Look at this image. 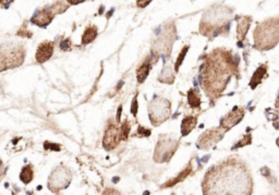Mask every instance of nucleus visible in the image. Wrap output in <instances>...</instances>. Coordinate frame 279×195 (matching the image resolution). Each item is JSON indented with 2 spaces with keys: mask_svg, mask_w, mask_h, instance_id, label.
Returning a JSON list of instances; mask_svg holds the SVG:
<instances>
[{
  "mask_svg": "<svg viewBox=\"0 0 279 195\" xmlns=\"http://www.w3.org/2000/svg\"><path fill=\"white\" fill-rule=\"evenodd\" d=\"M202 190L203 195H251L253 179L246 163L228 157L207 170Z\"/></svg>",
  "mask_w": 279,
  "mask_h": 195,
  "instance_id": "1",
  "label": "nucleus"
},
{
  "mask_svg": "<svg viewBox=\"0 0 279 195\" xmlns=\"http://www.w3.org/2000/svg\"><path fill=\"white\" fill-rule=\"evenodd\" d=\"M239 73V58L232 51L218 48L205 58L201 85L209 99L216 100L225 91L232 76Z\"/></svg>",
  "mask_w": 279,
  "mask_h": 195,
  "instance_id": "2",
  "label": "nucleus"
},
{
  "mask_svg": "<svg viewBox=\"0 0 279 195\" xmlns=\"http://www.w3.org/2000/svg\"><path fill=\"white\" fill-rule=\"evenodd\" d=\"M232 22V10L226 5L217 4L203 14L200 33L203 36L213 39L218 35L228 34Z\"/></svg>",
  "mask_w": 279,
  "mask_h": 195,
  "instance_id": "3",
  "label": "nucleus"
},
{
  "mask_svg": "<svg viewBox=\"0 0 279 195\" xmlns=\"http://www.w3.org/2000/svg\"><path fill=\"white\" fill-rule=\"evenodd\" d=\"M254 48L267 51L279 43V15L260 23L253 32Z\"/></svg>",
  "mask_w": 279,
  "mask_h": 195,
  "instance_id": "4",
  "label": "nucleus"
},
{
  "mask_svg": "<svg viewBox=\"0 0 279 195\" xmlns=\"http://www.w3.org/2000/svg\"><path fill=\"white\" fill-rule=\"evenodd\" d=\"M25 47L16 41L0 44V72L15 68L24 62Z\"/></svg>",
  "mask_w": 279,
  "mask_h": 195,
  "instance_id": "5",
  "label": "nucleus"
},
{
  "mask_svg": "<svg viewBox=\"0 0 279 195\" xmlns=\"http://www.w3.org/2000/svg\"><path fill=\"white\" fill-rule=\"evenodd\" d=\"M176 40L177 29L174 23L170 21L165 23L152 46V56L155 57V60H158L159 57H169Z\"/></svg>",
  "mask_w": 279,
  "mask_h": 195,
  "instance_id": "6",
  "label": "nucleus"
},
{
  "mask_svg": "<svg viewBox=\"0 0 279 195\" xmlns=\"http://www.w3.org/2000/svg\"><path fill=\"white\" fill-rule=\"evenodd\" d=\"M180 141L170 134H159L154 151V162L157 164L168 163L178 150Z\"/></svg>",
  "mask_w": 279,
  "mask_h": 195,
  "instance_id": "7",
  "label": "nucleus"
},
{
  "mask_svg": "<svg viewBox=\"0 0 279 195\" xmlns=\"http://www.w3.org/2000/svg\"><path fill=\"white\" fill-rule=\"evenodd\" d=\"M148 115L152 125H161L171 116V102L162 97H154L148 104Z\"/></svg>",
  "mask_w": 279,
  "mask_h": 195,
  "instance_id": "8",
  "label": "nucleus"
},
{
  "mask_svg": "<svg viewBox=\"0 0 279 195\" xmlns=\"http://www.w3.org/2000/svg\"><path fill=\"white\" fill-rule=\"evenodd\" d=\"M72 180V171L68 167L60 165L51 171L48 178V189L54 193H58L61 190H65L69 187Z\"/></svg>",
  "mask_w": 279,
  "mask_h": 195,
  "instance_id": "9",
  "label": "nucleus"
},
{
  "mask_svg": "<svg viewBox=\"0 0 279 195\" xmlns=\"http://www.w3.org/2000/svg\"><path fill=\"white\" fill-rule=\"evenodd\" d=\"M225 132V130L219 126L208 129L200 135V138L196 142V146L199 147L200 150L205 151L212 149V147H214L224 138Z\"/></svg>",
  "mask_w": 279,
  "mask_h": 195,
  "instance_id": "10",
  "label": "nucleus"
},
{
  "mask_svg": "<svg viewBox=\"0 0 279 195\" xmlns=\"http://www.w3.org/2000/svg\"><path fill=\"white\" fill-rule=\"evenodd\" d=\"M121 141V131L120 126L117 122L110 120L105 129L103 146L106 151H112L118 146Z\"/></svg>",
  "mask_w": 279,
  "mask_h": 195,
  "instance_id": "11",
  "label": "nucleus"
},
{
  "mask_svg": "<svg viewBox=\"0 0 279 195\" xmlns=\"http://www.w3.org/2000/svg\"><path fill=\"white\" fill-rule=\"evenodd\" d=\"M244 115H246V110L243 108H239V106H235L232 111H230L228 114L222 118L219 127H222L227 132L232 127L237 126L243 120Z\"/></svg>",
  "mask_w": 279,
  "mask_h": 195,
  "instance_id": "12",
  "label": "nucleus"
},
{
  "mask_svg": "<svg viewBox=\"0 0 279 195\" xmlns=\"http://www.w3.org/2000/svg\"><path fill=\"white\" fill-rule=\"evenodd\" d=\"M54 17L55 14L50 10V8L45 7L40 10H37L36 12L34 13L31 19V23L38 27L46 28L52 22V20H54Z\"/></svg>",
  "mask_w": 279,
  "mask_h": 195,
  "instance_id": "13",
  "label": "nucleus"
},
{
  "mask_svg": "<svg viewBox=\"0 0 279 195\" xmlns=\"http://www.w3.org/2000/svg\"><path fill=\"white\" fill-rule=\"evenodd\" d=\"M54 50H55L54 41L46 40L44 43L39 44L36 55H35V59H36L37 63L43 64L45 62H47L52 57V55H54Z\"/></svg>",
  "mask_w": 279,
  "mask_h": 195,
  "instance_id": "14",
  "label": "nucleus"
},
{
  "mask_svg": "<svg viewBox=\"0 0 279 195\" xmlns=\"http://www.w3.org/2000/svg\"><path fill=\"white\" fill-rule=\"evenodd\" d=\"M155 62H157V61L155 60V59H153L152 55H149L142 62V64L140 65L139 68L137 69V79L139 81V84H143L145 79L147 78V76L150 72V69H152L153 65L155 64Z\"/></svg>",
  "mask_w": 279,
  "mask_h": 195,
  "instance_id": "15",
  "label": "nucleus"
},
{
  "mask_svg": "<svg viewBox=\"0 0 279 195\" xmlns=\"http://www.w3.org/2000/svg\"><path fill=\"white\" fill-rule=\"evenodd\" d=\"M252 23V16L243 15L238 17V25H237V37L239 40V47L242 45V43L246 40L247 34L249 32L250 25Z\"/></svg>",
  "mask_w": 279,
  "mask_h": 195,
  "instance_id": "16",
  "label": "nucleus"
},
{
  "mask_svg": "<svg viewBox=\"0 0 279 195\" xmlns=\"http://www.w3.org/2000/svg\"><path fill=\"white\" fill-rule=\"evenodd\" d=\"M265 77H267V65L262 64L254 72L251 81H250V87H251L252 89H255V88L263 82Z\"/></svg>",
  "mask_w": 279,
  "mask_h": 195,
  "instance_id": "17",
  "label": "nucleus"
},
{
  "mask_svg": "<svg viewBox=\"0 0 279 195\" xmlns=\"http://www.w3.org/2000/svg\"><path fill=\"white\" fill-rule=\"evenodd\" d=\"M197 125V116L189 115L185 116L183 118V121L181 123V135L185 137L191 133L192 130H193Z\"/></svg>",
  "mask_w": 279,
  "mask_h": 195,
  "instance_id": "18",
  "label": "nucleus"
},
{
  "mask_svg": "<svg viewBox=\"0 0 279 195\" xmlns=\"http://www.w3.org/2000/svg\"><path fill=\"white\" fill-rule=\"evenodd\" d=\"M192 169H193V167H192V161H190L189 165L187 167H185L181 173H180L179 175H177V177H174L173 179L169 180L168 182L165 183V186H162V188H169V187H173V186H176L178 182H181L183 181L187 177H189L192 173Z\"/></svg>",
  "mask_w": 279,
  "mask_h": 195,
  "instance_id": "19",
  "label": "nucleus"
},
{
  "mask_svg": "<svg viewBox=\"0 0 279 195\" xmlns=\"http://www.w3.org/2000/svg\"><path fill=\"white\" fill-rule=\"evenodd\" d=\"M174 77H176V72L172 69L171 65H165L158 77V81L164 82V84L171 85L173 84Z\"/></svg>",
  "mask_w": 279,
  "mask_h": 195,
  "instance_id": "20",
  "label": "nucleus"
},
{
  "mask_svg": "<svg viewBox=\"0 0 279 195\" xmlns=\"http://www.w3.org/2000/svg\"><path fill=\"white\" fill-rule=\"evenodd\" d=\"M201 94L197 89H190L188 91V103L192 109L200 110L201 109Z\"/></svg>",
  "mask_w": 279,
  "mask_h": 195,
  "instance_id": "21",
  "label": "nucleus"
},
{
  "mask_svg": "<svg viewBox=\"0 0 279 195\" xmlns=\"http://www.w3.org/2000/svg\"><path fill=\"white\" fill-rule=\"evenodd\" d=\"M97 27L95 25H90L85 28V31L82 35V45H89L91 43H93L97 37Z\"/></svg>",
  "mask_w": 279,
  "mask_h": 195,
  "instance_id": "22",
  "label": "nucleus"
},
{
  "mask_svg": "<svg viewBox=\"0 0 279 195\" xmlns=\"http://www.w3.org/2000/svg\"><path fill=\"white\" fill-rule=\"evenodd\" d=\"M34 178V170L32 165H26L22 168L20 173V180L24 183V185H28Z\"/></svg>",
  "mask_w": 279,
  "mask_h": 195,
  "instance_id": "23",
  "label": "nucleus"
},
{
  "mask_svg": "<svg viewBox=\"0 0 279 195\" xmlns=\"http://www.w3.org/2000/svg\"><path fill=\"white\" fill-rule=\"evenodd\" d=\"M130 130H131V124L126 118L124 123H122L121 126H120L121 141H127L128 140V137H129V133H130Z\"/></svg>",
  "mask_w": 279,
  "mask_h": 195,
  "instance_id": "24",
  "label": "nucleus"
},
{
  "mask_svg": "<svg viewBox=\"0 0 279 195\" xmlns=\"http://www.w3.org/2000/svg\"><path fill=\"white\" fill-rule=\"evenodd\" d=\"M189 49H190V46H184L183 48H182V50H181V52H180V55L178 56L176 64H174V72H176V73L179 70V67L181 66V64H182V62L184 60L185 56H187Z\"/></svg>",
  "mask_w": 279,
  "mask_h": 195,
  "instance_id": "25",
  "label": "nucleus"
},
{
  "mask_svg": "<svg viewBox=\"0 0 279 195\" xmlns=\"http://www.w3.org/2000/svg\"><path fill=\"white\" fill-rule=\"evenodd\" d=\"M251 141H252V135L251 133H247L243 135V138L241 139V142H238L236 143V145L232 147V150H236L238 147H241L244 145H248V144H251Z\"/></svg>",
  "mask_w": 279,
  "mask_h": 195,
  "instance_id": "26",
  "label": "nucleus"
},
{
  "mask_svg": "<svg viewBox=\"0 0 279 195\" xmlns=\"http://www.w3.org/2000/svg\"><path fill=\"white\" fill-rule=\"evenodd\" d=\"M274 127L279 129V96L275 103V113H274Z\"/></svg>",
  "mask_w": 279,
  "mask_h": 195,
  "instance_id": "27",
  "label": "nucleus"
},
{
  "mask_svg": "<svg viewBox=\"0 0 279 195\" xmlns=\"http://www.w3.org/2000/svg\"><path fill=\"white\" fill-rule=\"evenodd\" d=\"M59 48H60V50H62V51H70V50L72 49V47H71V40H70V39H65L63 41H61L60 46H59Z\"/></svg>",
  "mask_w": 279,
  "mask_h": 195,
  "instance_id": "28",
  "label": "nucleus"
},
{
  "mask_svg": "<svg viewBox=\"0 0 279 195\" xmlns=\"http://www.w3.org/2000/svg\"><path fill=\"white\" fill-rule=\"evenodd\" d=\"M150 129H147V128H144L142 126H139L138 128V137H148V135L150 134Z\"/></svg>",
  "mask_w": 279,
  "mask_h": 195,
  "instance_id": "29",
  "label": "nucleus"
},
{
  "mask_svg": "<svg viewBox=\"0 0 279 195\" xmlns=\"http://www.w3.org/2000/svg\"><path fill=\"white\" fill-rule=\"evenodd\" d=\"M131 113L133 114V116H137L138 114V96H135L132 100V106H131Z\"/></svg>",
  "mask_w": 279,
  "mask_h": 195,
  "instance_id": "30",
  "label": "nucleus"
},
{
  "mask_svg": "<svg viewBox=\"0 0 279 195\" xmlns=\"http://www.w3.org/2000/svg\"><path fill=\"white\" fill-rule=\"evenodd\" d=\"M102 195H124V194L120 193L118 190H116L114 188H107L106 190L103 192Z\"/></svg>",
  "mask_w": 279,
  "mask_h": 195,
  "instance_id": "31",
  "label": "nucleus"
},
{
  "mask_svg": "<svg viewBox=\"0 0 279 195\" xmlns=\"http://www.w3.org/2000/svg\"><path fill=\"white\" fill-rule=\"evenodd\" d=\"M150 2H152V0H137V5L138 8L143 9L145 7H147Z\"/></svg>",
  "mask_w": 279,
  "mask_h": 195,
  "instance_id": "32",
  "label": "nucleus"
},
{
  "mask_svg": "<svg viewBox=\"0 0 279 195\" xmlns=\"http://www.w3.org/2000/svg\"><path fill=\"white\" fill-rule=\"evenodd\" d=\"M14 0H0V5L3 8H8L9 5L12 3Z\"/></svg>",
  "mask_w": 279,
  "mask_h": 195,
  "instance_id": "33",
  "label": "nucleus"
},
{
  "mask_svg": "<svg viewBox=\"0 0 279 195\" xmlns=\"http://www.w3.org/2000/svg\"><path fill=\"white\" fill-rule=\"evenodd\" d=\"M84 1H86V0H67V2L71 5V4H79V3H82V2H84Z\"/></svg>",
  "mask_w": 279,
  "mask_h": 195,
  "instance_id": "34",
  "label": "nucleus"
},
{
  "mask_svg": "<svg viewBox=\"0 0 279 195\" xmlns=\"http://www.w3.org/2000/svg\"><path fill=\"white\" fill-rule=\"evenodd\" d=\"M3 169H4V167H3V163H2L1 159H0V177H1V176L3 175Z\"/></svg>",
  "mask_w": 279,
  "mask_h": 195,
  "instance_id": "35",
  "label": "nucleus"
},
{
  "mask_svg": "<svg viewBox=\"0 0 279 195\" xmlns=\"http://www.w3.org/2000/svg\"><path fill=\"white\" fill-rule=\"evenodd\" d=\"M276 144L278 145V147H279V137L277 138V140H276Z\"/></svg>",
  "mask_w": 279,
  "mask_h": 195,
  "instance_id": "36",
  "label": "nucleus"
}]
</instances>
